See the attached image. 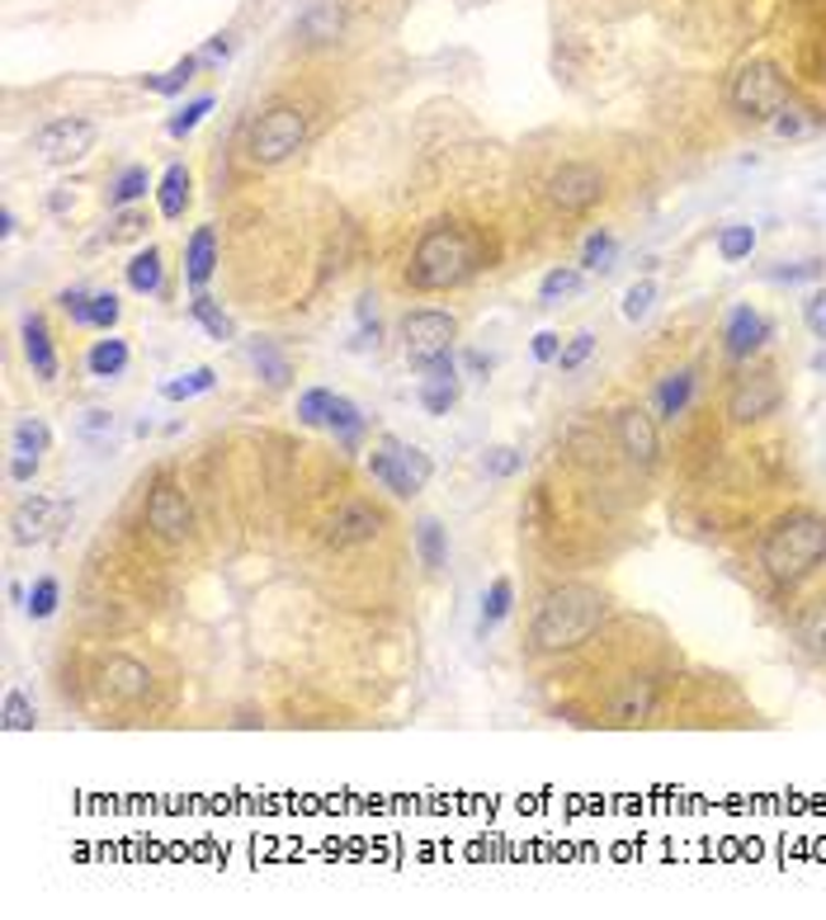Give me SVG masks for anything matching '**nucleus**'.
Returning a JSON list of instances; mask_svg holds the SVG:
<instances>
[{
    "label": "nucleus",
    "instance_id": "obj_3",
    "mask_svg": "<svg viewBox=\"0 0 826 920\" xmlns=\"http://www.w3.org/2000/svg\"><path fill=\"white\" fill-rule=\"evenodd\" d=\"M826 558V519L817 511H789L760 538V566L770 581L793 585Z\"/></svg>",
    "mask_w": 826,
    "mask_h": 920
},
{
    "label": "nucleus",
    "instance_id": "obj_42",
    "mask_svg": "<svg viewBox=\"0 0 826 920\" xmlns=\"http://www.w3.org/2000/svg\"><path fill=\"white\" fill-rule=\"evenodd\" d=\"M520 468H524V453L515 449V444H496V449L482 453V472H487V478H496V482L515 478Z\"/></svg>",
    "mask_w": 826,
    "mask_h": 920
},
{
    "label": "nucleus",
    "instance_id": "obj_13",
    "mask_svg": "<svg viewBox=\"0 0 826 920\" xmlns=\"http://www.w3.org/2000/svg\"><path fill=\"white\" fill-rule=\"evenodd\" d=\"M34 147L43 152V161L53 166H71L94 147V123L90 119H57L34 137Z\"/></svg>",
    "mask_w": 826,
    "mask_h": 920
},
{
    "label": "nucleus",
    "instance_id": "obj_53",
    "mask_svg": "<svg viewBox=\"0 0 826 920\" xmlns=\"http://www.w3.org/2000/svg\"><path fill=\"white\" fill-rule=\"evenodd\" d=\"M38 463H43V458L14 453V458H10V478H14V482H34V478H38Z\"/></svg>",
    "mask_w": 826,
    "mask_h": 920
},
{
    "label": "nucleus",
    "instance_id": "obj_52",
    "mask_svg": "<svg viewBox=\"0 0 826 920\" xmlns=\"http://www.w3.org/2000/svg\"><path fill=\"white\" fill-rule=\"evenodd\" d=\"M770 128H774V137H799V133L807 128V123H803V114H799V109H789V104H784L780 114L770 119Z\"/></svg>",
    "mask_w": 826,
    "mask_h": 920
},
{
    "label": "nucleus",
    "instance_id": "obj_44",
    "mask_svg": "<svg viewBox=\"0 0 826 920\" xmlns=\"http://www.w3.org/2000/svg\"><path fill=\"white\" fill-rule=\"evenodd\" d=\"M209 109H213V94H199V100H189L180 114L166 123V133H170V137H189V133H194L199 123H203V114H209Z\"/></svg>",
    "mask_w": 826,
    "mask_h": 920
},
{
    "label": "nucleus",
    "instance_id": "obj_8",
    "mask_svg": "<svg viewBox=\"0 0 826 920\" xmlns=\"http://www.w3.org/2000/svg\"><path fill=\"white\" fill-rule=\"evenodd\" d=\"M548 203L558 213L567 217H577V213H591L600 199H605V176L591 166V161H567L562 170H552L548 176Z\"/></svg>",
    "mask_w": 826,
    "mask_h": 920
},
{
    "label": "nucleus",
    "instance_id": "obj_29",
    "mask_svg": "<svg viewBox=\"0 0 826 920\" xmlns=\"http://www.w3.org/2000/svg\"><path fill=\"white\" fill-rule=\"evenodd\" d=\"M161 274H166V260H161L156 246L137 250V256L129 260V289L133 293H161Z\"/></svg>",
    "mask_w": 826,
    "mask_h": 920
},
{
    "label": "nucleus",
    "instance_id": "obj_18",
    "mask_svg": "<svg viewBox=\"0 0 826 920\" xmlns=\"http://www.w3.org/2000/svg\"><path fill=\"white\" fill-rule=\"evenodd\" d=\"M652 708H657V680H647V675L624 680L610 704L614 722H643V718H652Z\"/></svg>",
    "mask_w": 826,
    "mask_h": 920
},
{
    "label": "nucleus",
    "instance_id": "obj_38",
    "mask_svg": "<svg viewBox=\"0 0 826 920\" xmlns=\"http://www.w3.org/2000/svg\"><path fill=\"white\" fill-rule=\"evenodd\" d=\"M0 722H5V732H34V722H38L34 699H29L24 689H10L5 704H0Z\"/></svg>",
    "mask_w": 826,
    "mask_h": 920
},
{
    "label": "nucleus",
    "instance_id": "obj_20",
    "mask_svg": "<svg viewBox=\"0 0 826 920\" xmlns=\"http://www.w3.org/2000/svg\"><path fill=\"white\" fill-rule=\"evenodd\" d=\"M20 336H24V359L34 363V373L43 378V383H53L57 378V350H53V336H47V322L38 312H29Z\"/></svg>",
    "mask_w": 826,
    "mask_h": 920
},
{
    "label": "nucleus",
    "instance_id": "obj_27",
    "mask_svg": "<svg viewBox=\"0 0 826 920\" xmlns=\"http://www.w3.org/2000/svg\"><path fill=\"white\" fill-rule=\"evenodd\" d=\"M250 363H256V373L265 378L269 388H289L293 363H289V355L279 350V340H256V345H250Z\"/></svg>",
    "mask_w": 826,
    "mask_h": 920
},
{
    "label": "nucleus",
    "instance_id": "obj_12",
    "mask_svg": "<svg viewBox=\"0 0 826 920\" xmlns=\"http://www.w3.org/2000/svg\"><path fill=\"white\" fill-rule=\"evenodd\" d=\"M147 529L156 534V538H166V543H185L189 534H194V511H189V501H185V491L180 486H170V482H161L147 496Z\"/></svg>",
    "mask_w": 826,
    "mask_h": 920
},
{
    "label": "nucleus",
    "instance_id": "obj_48",
    "mask_svg": "<svg viewBox=\"0 0 826 920\" xmlns=\"http://www.w3.org/2000/svg\"><path fill=\"white\" fill-rule=\"evenodd\" d=\"M807 279H822V260H799V265L770 269V283H807Z\"/></svg>",
    "mask_w": 826,
    "mask_h": 920
},
{
    "label": "nucleus",
    "instance_id": "obj_35",
    "mask_svg": "<svg viewBox=\"0 0 826 920\" xmlns=\"http://www.w3.org/2000/svg\"><path fill=\"white\" fill-rule=\"evenodd\" d=\"M199 61H203L199 53H189V57H180V61H175L170 71H161V76H142V86H147V90H156V94H180L189 81H194Z\"/></svg>",
    "mask_w": 826,
    "mask_h": 920
},
{
    "label": "nucleus",
    "instance_id": "obj_50",
    "mask_svg": "<svg viewBox=\"0 0 826 920\" xmlns=\"http://www.w3.org/2000/svg\"><path fill=\"white\" fill-rule=\"evenodd\" d=\"M803 322H807V330H813L817 340H826V289H817V293L803 303Z\"/></svg>",
    "mask_w": 826,
    "mask_h": 920
},
{
    "label": "nucleus",
    "instance_id": "obj_11",
    "mask_svg": "<svg viewBox=\"0 0 826 920\" xmlns=\"http://www.w3.org/2000/svg\"><path fill=\"white\" fill-rule=\"evenodd\" d=\"M614 439H618V449H624V458L633 468H652L657 453H661L657 416H652V411H643V406L618 411V416H614Z\"/></svg>",
    "mask_w": 826,
    "mask_h": 920
},
{
    "label": "nucleus",
    "instance_id": "obj_34",
    "mask_svg": "<svg viewBox=\"0 0 826 920\" xmlns=\"http://www.w3.org/2000/svg\"><path fill=\"white\" fill-rule=\"evenodd\" d=\"M614 256H618L614 232L600 227V232L585 236V246H581V269H591V274H605V269H614Z\"/></svg>",
    "mask_w": 826,
    "mask_h": 920
},
{
    "label": "nucleus",
    "instance_id": "obj_14",
    "mask_svg": "<svg viewBox=\"0 0 826 920\" xmlns=\"http://www.w3.org/2000/svg\"><path fill=\"white\" fill-rule=\"evenodd\" d=\"M378 529H383V511L369 501H345L336 515L326 519V543L331 548H359V543H373Z\"/></svg>",
    "mask_w": 826,
    "mask_h": 920
},
{
    "label": "nucleus",
    "instance_id": "obj_31",
    "mask_svg": "<svg viewBox=\"0 0 826 920\" xmlns=\"http://www.w3.org/2000/svg\"><path fill=\"white\" fill-rule=\"evenodd\" d=\"M326 430L336 435V439L345 444V449H355V444H359V435H364V416H359V406L349 402V396H336V402H331Z\"/></svg>",
    "mask_w": 826,
    "mask_h": 920
},
{
    "label": "nucleus",
    "instance_id": "obj_46",
    "mask_svg": "<svg viewBox=\"0 0 826 920\" xmlns=\"http://www.w3.org/2000/svg\"><path fill=\"white\" fill-rule=\"evenodd\" d=\"M591 355H595V336H591V330H577V336H571V340L562 345V355H558V369H562V373H577V369H581V363L591 359Z\"/></svg>",
    "mask_w": 826,
    "mask_h": 920
},
{
    "label": "nucleus",
    "instance_id": "obj_24",
    "mask_svg": "<svg viewBox=\"0 0 826 920\" xmlns=\"http://www.w3.org/2000/svg\"><path fill=\"white\" fill-rule=\"evenodd\" d=\"M511 605H515V585L511 576H496L487 585V595H482V614H478V632L487 638V632H496L505 618H511Z\"/></svg>",
    "mask_w": 826,
    "mask_h": 920
},
{
    "label": "nucleus",
    "instance_id": "obj_9",
    "mask_svg": "<svg viewBox=\"0 0 826 920\" xmlns=\"http://www.w3.org/2000/svg\"><path fill=\"white\" fill-rule=\"evenodd\" d=\"M780 402H784L780 373H774V369H751V373L737 378L733 392H727V416H733L737 425H756V420L774 416Z\"/></svg>",
    "mask_w": 826,
    "mask_h": 920
},
{
    "label": "nucleus",
    "instance_id": "obj_45",
    "mask_svg": "<svg viewBox=\"0 0 826 920\" xmlns=\"http://www.w3.org/2000/svg\"><path fill=\"white\" fill-rule=\"evenodd\" d=\"M142 232H147V213L119 209V213H114V222H109V232H104V242H109V246H119V242H137Z\"/></svg>",
    "mask_w": 826,
    "mask_h": 920
},
{
    "label": "nucleus",
    "instance_id": "obj_21",
    "mask_svg": "<svg viewBox=\"0 0 826 920\" xmlns=\"http://www.w3.org/2000/svg\"><path fill=\"white\" fill-rule=\"evenodd\" d=\"M793 638H799V647L807 657L826 665V595L807 599V605L799 609V618H793Z\"/></svg>",
    "mask_w": 826,
    "mask_h": 920
},
{
    "label": "nucleus",
    "instance_id": "obj_2",
    "mask_svg": "<svg viewBox=\"0 0 826 920\" xmlns=\"http://www.w3.org/2000/svg\"><path fill=\"white\" fill-rule=\"evenodd\" d=\"M600 624H605V595L585 581H567L538 605L529 642L538 652H571V647L591 642Z\"/></svg>",
    "mask_w": 826,
    "mask_h": 920
},
{
    "label": "nucleus",
    "instance_id": "obj_22",
    "mask_svg": "<svg viewBox=\"0 0 826 920\" xmlns=\"http://www.w3.org/2000/svg\"><path fill=\"white\" fill-rule=\"evenodd\" d=\"M690 396H694V369H676V373H666L661 383H657L652 406H657L661 420H676L680 411L690 406Z\"/></svg>",
    "mask_w": 826,
    "mask_h": 920
},
{
    "label": "nucleus",
    "instance_id": "obj_16",
    "mask_svg": "<svg viewBox=\"0 0 826 920\" xmlns=\"http://www.w3.org/2000/svg\"><path fill=\"white\" fill-rule=\"evenodd\" d=\"M723 350H727V359H751L760 345L770 340V322L760 316L756 307H746V303H737L733 312H727V326H723Z\"/></svg>",
    "mask_w": 826,
    "mask_h": 920
},
{
    "label": "nucleus",
    "instance_id": "obj_19",
    "mask_svg": "<svg viewBox=\"0 0 826 920\" xmlns=\"http://www.w3.org/2000/svg\"><path fill=\"white\" fill-rule=\"evenodd\" d=\"M213 269H217V236H213V227H194V236H189V246H185V279H189V289L203 293V283L213 279Z\"/></svg>",
    "mask_w": 826,
    "mask_h": 920
},
{
    "label": "nucleus",
    "instance_id": "obj_30",
    "mask_svg": "<svg viewBox=\"0 0 826 920\" xmlns=\"http://www.w3.org/2000/svg\"><path fill=\"white\" fill-rule=\"evenodd\" d=\"M217 383V373L209 369V363H199V369H185V373H175L161 383V396L166 402H189V396H203V392H213Z\"/></svg>",
    "mask_w": 826,
    "mask_h": 920
},
{
    "label": "nucleus",
    "instance_id": "obj_37",
    "mask_svg": "<svg viewBox=\"0 0 826 920\" xmlns=\"http://www.w3.org/2000/svg\"><path fill=\"white\" fill-rule=\"evenodd\" d=\"M189 312H194V322H199L203 330H209V336H213V340H232V336H236V326H232V316H227V312H222V307L213 303V298H209V293H194V303H189Z\"/></svg>",
    "mask_w": 826,
    "mask_h": 920
},
{
    "label": "nucleus",
    "instance_id": "obj_5",
    "mask_svg": "<svg viewBox=\"0 0 826 920\" xmlns=\"http://www.w3.org/2000/svg\"><path fill=\"white\" fill-rule=\"evenodd\" d=\"M454 340H458V322L449 312L439 307H421V312H406L402 316V355L411 369H431V363L449 359L454 355Z\"/></svg>",
    "mask_w": 826,
    "mask_h": 920
},
{
    "label": "nucleus",
    "instance_id": "obj_47",
    "mask_svg": "<svg viewBox=\"0 0 826 920\" xmlns=\"http://www.w3.org/2000/svg\"><path fill=\"white\" fill-rule=\"evenodd\" d=\"M119 316H123L119 293H94V298H90V326H94V330H114Z\"/></svg>",
    "mask_w": 826,
    "mask_h": 920
},
{
    "label": "nucleus",
    "instance_id": "obj_32",
    "mask_svg": "<svg viewBox=\"0 0 826 920\" xmlns=\"http://www.w3.org/2000/svg\"><path fill=\"white\" fill-rule=\"evenodd\" d=\"M147 189H152L147 166H123L114 176V184H109V209H129V203H137Z\"/></svg>",
    "mask_w": 826,
    "mask_h": 920
},
{
    "label": "nucleus",
    "instance_id": "obj_1",
    "mask_svg": "<svg viewBox=\"0 0 826 920\" xmlns=\"http://www.w3.org/2000/svg\"><path fill=\"white\" fill-rule=\"evenodd\" d=\"M482 269V242L472 236L464 222H435L421 232L416 250L406 265V283L421 293H444L468 283Z\"/></svg>",
    "mask_w": 826,
    "mask_h": 920
},
{
    "label": "nucleus",
    "instance_id": "obj_6",
    "mask_svg": "<svg viewBox=\"0 0 826 920\" xmlns=\"http://www.w3.org/2000/svg\"><path fill=\"white\" fill-rule=\"evenodd\" d=\"M308 142V114L293 104H275L250 123V161L256 166H279Z\"/></svg>",
    "mask_w": 826,
    "mask_h": 920
},
{
    "label": "nucleus",
    "instance_id": "obj_41",
    "mask_svg": "<svg viewBox=\"0 0 826 920\" xmlns=\"http://www.w3.org/2000/svg\"><path fill=\"white\" fill-rule=\"evenodd\" d=\"M657 307V283L652 279H638V283H628V293H624V322H647Z\"/></svg>",
    "mask_w": 826,
    "mask_h": 920
},
{
    "label": "nucleus",
    "instance_id": "obj_26",
    "mask_svg": "<svg viewBox=\"0 0 826 920\" xmlns=\"http://www.w3.org/2000/svg\"><path fill=\"white\" fill-rule=\"evenodd\" d=\"M189 170L175 161V166H166V176H161V184H156V203H161V217H185V209H189Z\"/></svg>",
    "mask_w": 826,
    "mask_h": 920
},
{
    "label": "nucleus",
    "instance_id": "obj_25",
    "mask_svg": "<svg viewBox=\"0 0 826 920\" xmlns=\"http://www.w3.org/2000/svg\"><path fill=\"white\" fill-rule=\"evenodd\" d=\"M581 289H585V269L581 265H558V269L544 274V283H538V303L558 307V303H567V298H577Z\"/></svg>",
    "mask_w": 826,
    "mask_h": 920
},
{
    "label": "nucleus",
    "instance_id": "obj_23",
    "mask_svg": "<svg viewBox=\"0 0 826 920\" xmlns=\"http://www.w3.org/2000/svg\"><path fill=\"white\" fill-rule=\"evenodd\" d=\"M86 369H90V378H100V383H114V378L129 369V340H119V336L94 340L86 355Z\"/></svg>",
    "mask_w": 826,
    "mask_h": 920
},
{
    "label": "nucleus",
    "instance_id": "obj_36",
    "mask_svg": "<svg viewBox=\"0 0 826 920\" xmlns=\"http://www.w3.org/2000/svg\"><path fill=\"white\" fill-rule=\"evenodd\" d=\"M10 444H14V453H29V458H43L47 449H53V430L38 420V416H24L20 425H14V435H10Z\"/></svg>",
    "mask_w": 826,
    "mask_h": 920
},
{
    "label": "nucleus",
    "instance_id": "obj_4",
    "mask_svg": "<svg viewBox=\"0 0 826 920\" xmlns=\"http://www.w3.org/2000/svg\"><path fill=\"white\" fill-rule=\"evenodd\" d=\"M364 468H369V478L378 486H388L397 501H411L416 491H425V482L435 478V463H431V453L416 449V444H402V439H383L378 449L364 458Z\"/></svg>",
    "mask_w": 826,
    "mask_h": 920
},
{
    "label": "nucleus",
    "instance_id": "obj_28",
    "mask_svg": "<svg viewBox=\"0 0 826 920\" xmlns=\"http://www.w3.org/2000/svg\"><path fill=\"white\" fill-rule=\"evenodd\" d=\"M416 552H421V562L431 571H439L444 562H449V529H444L435 515H425L416 525Z\"/></svg>",
    "mask_w": 826,
    "mask_h": 920
},
{
    "label": "nucleus",
    "instance_id": "obj_39",
    "mask_svg": "<svg viewBox=\"0 0 826 920\" xmlns=\"http://www.w3.org/2000/svg\"><path fill=\"white\" fill-rule=\"evenodd\" d=\"M57 605H62V585H57V576H38L34 591H29V599H24V614L34 618V624H43V618L57 614Z\"/></svg>",
    "mask_w": 826,
    "mask_h": 920
},
{
    "label": "nucleus",
    "instance_id": "obj_49",
    "mask_svg": "<svg viewBox=\"0 0 826 920\" xmlns=\"http://www.w3.org/2000/svg\"><path fill=\"white\" fill-rule=\"evenodd\" d=\"M90 298L94 293H86V289H67V293H57V303L76 326H90Z\"/></svg>",
    "mask_w": 826,
    "mask_h": 920
},
{
    "label": "nucleus",
    "instance_id": "obj_55",
    "mask_svg": "<svg viewBox=\"0 0 826 920\" xmlns=\"http://www.w3.org/2000/svg\"><path fill=\"white\" fill-rule=\"evenodd\" d=\"M468 369H472V373H491V359H482V355H468Z\"/></svg>",
    "mask_w": 826,
    "mask_h": 920
},
{
    "label": "nucleus",
    "instance_id": "obj_15",
    "mask_svg": "<svg viewBox=\"0 0 826 920\" xmlns=\"http://www.w3.org/2000/svg\"><path fill=\"white\" fill-rule=\"evenodd\" d=\"M100 694L114 704H142L152 694V671L137 657H109L100 665Z\"/></svg>",
    "mask_w": 826,
    "mask_h": 920
},
{
    "label": "nucleus",
    "instance_id": "obj_7",
    "mask_svg": "<svg viewBox=\"0 0 826 920\" xmlns=\"http://www.w3.org/2000/svg\"><path fill=\"white\" fill-rule=\"evenodd\" d=\"M789 104V86L774 61L756 57L733 76V109L741 119H756V123H770L780 109Z\"/></svg>",
    "mask_w": 826,
    "mask_h": 920
},
{
    "label": "nucleus",
    "instance_id": "obj_17",
    "mask_svg": "<svg viewBox=\"0 0 826 920\" xmlns=\"http://www.w3.org/2000/svg\"><path fill=\"white\" fill-rule=\"evenodd\" d=\"M458 402V369H454V355L449 359H439L425 369L421 378V406L431 411V416H449Z\"/></svg>",
    "mask_w": 826,
    "mask_h": 920
},
{
    "label": "nucleus",
    "instance_id": "obj_10",
    "mask_svg": "<svg viewBox=\"0 0 826 920\" xmlns=\"http://www.w3.org/2000/svg\"><path fill=\"white\" fill-rule=\"evenodd\" d=\"M71 511H76V505L67 496H29V501L14 505L10 538H14V543H24V548L29 543H47V538L71 519Z\"/></svg>",
    "mask_w": 826,
    "mask_h": 920
},
{
    "label": "nucleus",
    "instance_id": "obj_40",
    "mask_svg": "<svg viewBox=\"0 0 826 920\" xmlns=\"http://www.w3.org/2000/svg\"><path fill=\"white\" fill-rule=\"evenodd\" d=\"M331 402H336L331 388H308L303 396H298V420H303L308 430H322L326 416H331Z\"/></svg>",
    "mask_w": 826,
    "mask_h": 920
},
{
    "label": "nucleus",
    "instance_id": "obj_43",
    "mask_svg": "<svg viewBox=\"0 0 826 920\" xmlns=\"http://www.w3.org/2000/svg\"><path fill=\"white\" fill-rule=\"evenodd\" d=\"M303 34L312 38V43H331L341 34V10L336 5H312L308 14H303Z\"/></svg>",
    "mask_w": 826,
    "mask_h": 920
},
{
    "label": "nucleus",
    "instance_id": "obj_51",
    "mask_svg": "<svg viewBox=\"0 0 826 920\" xmlns=\"http://www.w3.org/2000/svg\"><path fill=\"white\" fill-rule=\"evenodd\" d=\"M529 350H534L538 363H558V355H562V336H558V330H538Z\"/></svg>",
    "mask_w": 826,
    "mask_h": 920
},
{
    "label": "nucleus",
    "instance_id": "obj_54",
    "mask_svg": "<svg viewBox=\"0 0 826 920\" xmlns=\"http://www.w3.org/2000/svg\"><path fill=\"white\" fill-rule=\"evenodd\" d=\"M20 232V217H14L10 209H0V236H14Z\"/></svg>",
    "mask_w": 826,
    "mask_h": 920
},
{
    "label": "nucleus",
    "instance_id": "obj_33",
    "mask_svg": "<svg viewBox=\"0 0 826 920\" xmlns=\"http://www.w3.org/2000/svg\"><path fill=\"white\" fill-rule=\"evenodd\" d=\"M751 250H756V227H751V222H727V227L718 232V256L727 265L751 260Z\"/></svg>",
    "mask_w": 826,
    "mask_h": 920
}]
</instances>
